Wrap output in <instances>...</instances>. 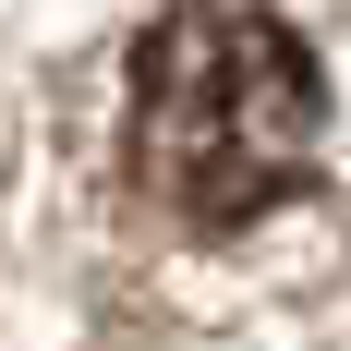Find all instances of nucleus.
<instances>
[{
    "mask_svg": "<svg viewBox=\"0 0 351 351\" xmlns=\"http://www.w3.org/2000/svg\"><path fill=\"white\" fill-rule=\"evenodd\" d=\"M134 194L170 230H243L315 170L327 73L254 0H170L134 36Z\"/></svg>",
    "mask_w": 351,
    "mask_h": 351,
    "instance_id": "f257e3e1",
    "label": "nucleus"
}]
</instances>
